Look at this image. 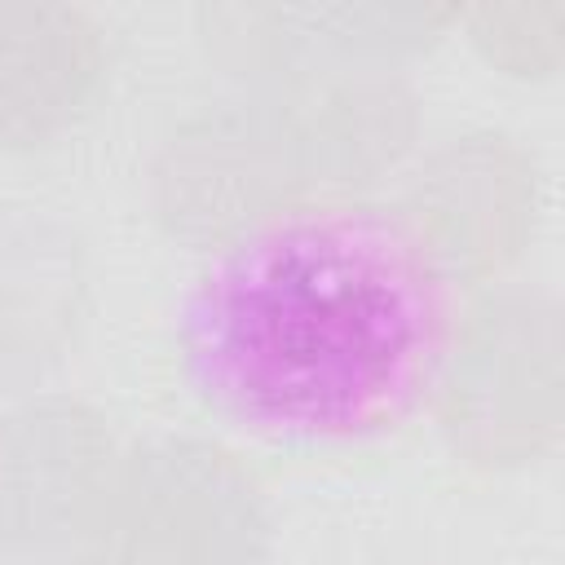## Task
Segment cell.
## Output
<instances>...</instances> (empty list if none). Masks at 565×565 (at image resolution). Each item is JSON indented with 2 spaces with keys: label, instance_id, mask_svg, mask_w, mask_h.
Wrapping results in <instances>:
<instances>
[{
  "label": "cell",
  "instance_id": "1",
  "mask_svg": "<svg viewBox=\"0 0 565 565\" xmlns=\"http://www.w3.org/2000/svg\"><path fill=\"white\" fill-rule=\"evenodd\" d=\"M455 305L393 203H300L207 256L177 322L181 375L247 437L362 441L424 411Z\"/></svg>",
  "mask_w": 565,
  "mask_h": 565
},
{
  "label": "cell",
  "instance_id": "2",
  "mask_svg": "<svg viewBox=\"0 0 565 565\" xmlns=\"http://www.w3.org/2000/svg\"><path fill=\"white\" fill-rule=\"evenodd\" d=\"M561 305L530 282L459 296L424 411L446 450L477 472L539 463L561 441Z\"/></svg>",
  "mask_w": 565,
  "mask_h": 565
},
{
  "label": "cell",
  "instance_id": "3",
  "mask_svg": "<svg viewBox=\"0 0 565 565\" xmlns=\"http://www.w3.org/2000/svg\"><path fill=\"white\" fill-rule=\"evenodd\" d=\"M146 203L172 243L203 256L318 203L278 84H221L172 115L146 168Z\"/></svg>",
  "mask_w": 565,
  "mask_h": 565
},
{
  "label": "cell",
  "instance_id": "4",
  "mask_svg": "<svg viewBox=\"0 0 565 565\" xmlns=\"http://www.w3.org/2000/svg\"><path fill=\"white\" fill-rule=\"evenodd\" d=\"M393 212L455 296L508 282L539 238L543 168L508 128H459L402 168Z\"/></svg>",
  "mask_w": 565,
  "mask_h": 565
},
{
  "label": "cell",
  "instance_id": "5",
  "mask_svg": "<svg viewBox=\"0 0 565 565\" xmlns=\"http://www.w3.org/2000/svg\"><path fill=\"white\" fill-rule=\"evenodd\" d=\"M106 543L141 565H265L274 516L252 463L199 433L124 446Z\"/></svg>",
  "mask_w": 565,
  "mask_h": 565
},
{
  "label": "cell",
  "instance_id": "6",
  "mask_svg": "<svg viewBox=\"0 0 565 565\" xmlns=\"http://www.w3.org/2000/svg\"><path fill=\"white\" fill-rule=\"evenodd\" d=\"M124 441L93 402L35 388L0 406V552L53 561L106 539Z\"/></svg>",
  "mask_w": 565,
  "mask_h": 565
},
{
  "label": "cell",
  "instance_id": "7",
  "mask_svg": "<svg viewBox=\"0 0 565 565\" xmlns=\"http://www.w3.org/2000/svg\"><path fill=\"white\" fill-rule=\"evenodd\" d=\"M455 22V4H203L194 35L225 84H278L327 66L402 71Z\"/></svg>",
  "mask_w": 565,
  "mask_h": 565
},
{
  "label": "cell",
  "instance_id": "8",
  "mask_svg": "<svg viewBox=\"0 0 565 565\" xmlns=\"http://www.w3.org/2000/svg\"><path fill=\"white\" fill-rule=\"evenodd\" d=\"M93 309V256L71 216L44 203H0V393L49 388Z\"/></svg>",
  "mask_w": 565,
  "mask_h": 565
},
{
  "label": "cell",
  "instance_id": "9",
  "mask_svg": "<svg viewBox=\"0 0 565 565\" xmlns=\"http://www.w3.org/2000/svg\"><path fill=\"white\" fill-rule=\"evenodd\" d=\"M110 84V31L71 0H0V154L71 137Z\"/></svg>",
  "mask_w": 565,
  "mask_h": 565
},
{
  "label": "cell",
  "instance_id": "10",
  "mask_svg": "<svg viewBox=\"0 0 565 565\" xmlns=\"http://www.w3.org/2000/svg\"><path fill=\"white\" fill-rule=\"evenodd\" d=\"M313 199H371L419 150V97L406 71L327 66L278 79Z\"/></svg>",
  "mask_w": 565,
  "mask_h": 565
},
{
  "label": "cell",
  "instance_id": "11",
  "mask_svg": "<svg viewBox=\"0 0 565 565\" xmlns=\"http://www.w3.org/2000/svg\"><path fill=\"white\" fill-rule=\"evenodd\" d=\"M455 26H463L481 62L508 79H552L565 62V4L561 0L477 4V9H459Z\"/></svg>",
  "mask_w": 565,
  "mask_h": 565
},
{
  "label": "cell",
  "instance_id": "12",
  "mask_svg": "<svg viewBox=\"0 0 565 565\" xmlns=\"http://www.w3.org/2000/svg\"><path fill=\"white\" fill-rule=\"evenodd\" d=\"M40 565H141V561L128 556L124 547L97 539V543H84V547H75V552H62V556H53V561H40Z\"/></svg>",
  "mask_w": 565,
  "mask_h": 565
},
{
  "label": "cell",
  "instance_id": "13",
  "mask_svg": "<svg viewBox=\"0 0 565 565\" xmlns=\"http://www.w3.org/2000/svg\"><path fill=\"white\" fill-rule=\"evenodd\" d=\"M0 565H18V561H13V556H4V552H0Z\"/></svg>",
  "mask_w": 565,
  "mask_h": 565
}]
</instances>
